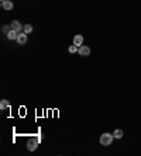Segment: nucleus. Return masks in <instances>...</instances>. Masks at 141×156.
<instances>
[{
    "label": "nucleus",
    "mask_w": 141,
    "mask_h": 156,
    "mask_svg": "<svg viewBox=\"0 0 141 156\" xmlns=\"http://www.w3.org/2000/svg\"><path fill=\"white\" fill-rule=\"evenodd\" d=\"M113 139H114V136H113V134H109V132H104V134H102L100 135V144L103 146H110L112 145V142H113Z\"/></svg>",
    "instance_id": "nucleus-1"
},
{
    "label": "nucleus",
    "mask_w": 141,
    "mask_h": 156,
    "mask_svg": "<svg viewBox=\"0 0 141 156\" xmlns=\"http://www.w3.org/2000/svg\"><path fill=\"white\" fill-rule=\"evenodd\" d=\"M10 28H11V30H14L16 32H18V34H20V32H24V26H23L20 21H16V20L11 23Z\"/></svg>",
    "instance_id": "nucleus-2"
},
{
    "label": "nucleus",
    "mask_w": 141,
    "mask_h": 156,
    "mask_svg": "<svg viewBox=\"0 0 141 156\" xmlns=\"http://www.w3.org/2000/svg\"><path fill=\"white\" fill-rule=\"evenodd\" d=\"M78 54L81 55V56H89V55H90V48H89L87 45H82V47H79V49H78Z\"/></svg>",
    "instance_id": "nucleus-3"
},
{
    "label": "nucleus",
    "mask_w": 141,
    "mask_h": 156,
    "mask_svg": "<svg viewBox=\"0 0 141 156\" xmlns=\"http://www.w3.org/2000/svg\"><path fill=\"white\" fill-rule=\"evenodd\" d=\"M38 144H40V141L38 139H30L27 142V148H28V151H35V149H37L38 148Z\"/></svg>",
    "instance_id": "nucleus-4"
},
{
    "label": "nucleus",
    "mask_w": 141,
    "mask_h": 156,
    "mask_svg": "<svg viewBox=\"0 0 141 156\" xmlns=\"http://www.w3.org/2000/svg\"><path fill=\"white\" fill-rule=\"evenodd\" d=\"M16 41L18 42V45H24V44L27 42V34H26V32H20Z\"/></svg>",
    "instance_id": "nucleus-5"
},
{
    "label": "nucleus",
    "mask_w": 141,
    "mask_h": 156,
    "mask_svg": "<svg viewBox=\"0 0 141 156\" xmlns=\"http://www.w3.org/2000/svg\"><path fill=\"white\" fill-rule=\"evenodd\" d=\"M82 44H83V37H82L81 34H76L75 37H73V45L82 47Z\"/></svg>",
    "instance_id": "nucleus-6"
},
{
    "label": "nucleus",
    "mask_w": 141,
    "mask_h": 156,
    "mask_svg": "<svg viewBox=\"0 0 141 156\" xmlns=\"http://www.w3.org/2000/svg\"><path fill=\"white\" fill-rule=\"evenodd\" d=\"M1 7H3L4 10H11V9L14 7V4H13V1H11V0H6V1L1 3Z\"/></svg>",
    "instance_id": "nucleus-7"
},
{
    "label": "nucleus",
    "mask_w": 141,
    "mask_h": 156,
    "mask_svg": "<svg viewBox=\"0 0 141 156\" xmlns=\"http://www.w3.org/2000/svg\"><path fill=\"white\" fill-rule=\"evenodd\" d=\"M17 37H18V32H16L14 30H11V28H10V31L7 32V38L13 41V39H17Z\"/></svg>",
    "instance_id": "nucleus-8"
},
{
    "label": "nucleus",
    "mask_w": 141,
    "mask_h": 156,
    "mask_svg": "<svg viewBox=\"0 0 141 156\" xmlns=\"http://www.w3.org/2000/svg\"><path fill=\"white\" fill-rule=\"evenodd\" d=\"M123 131H121V129H116V131H114L113 132V136H114V139H121V138H123Z\"/></svg>",
    "instance_id": "nucleus-9"
},
{
    "label": "nucleus",
    "mask_w": 141,
    "mask_h": 156,
    "mask_svg": "<svg viewBox=\"0 0 141 156\" xmlns=\"http://www.w3.org/2000/svg\"><path fill=\"white\" fill-rule=\"evenodd\" d=\"M6 108H9V101L7 100H1L0 101V110H6Z\"/></svg>",
    "instance_id": "nucleus-10"
},
{
    "label": "nucleus",
    "mask_w": 141,
    "mask_h": 156,
    "mask_svg": "<svg viewBox=\"0 0 141 156\" xmlns=\"http://www.w3.org/2000/svg\"><path fill=\"white\" fill-rule=\"evenodd\" d=\"M31 31H33V26H31V24H26V26H24V32H26V34H30Z\"/></svg>",
    "instance_id": "nucleus-11"
},
{
    "label": "nucleus",
    "mask_w": 141,
    "mask_h": 156,
    "mask_svg": "<svg viewBox=\"0 0 141 156\" xmlns=\"http://www.w3.org/2000/svg\"><path fill=\"white\" fill-rule=\"evenodd\" d=\"M78 49H79V47H76V45H70L68 51H69L70 54H75V52H78Z\"/></svg>",
    "instance_id": "nucleus-12"
},
{
    "label": "nucleus",
    "mask_w": 141,
    "mask_h": 156,
    "mask_svg": "<svg viewBox=\"0 0 141 156\" xmlns=\"http://www.w3.org/2000/svg\"><path fill=\"white\" fill-rule=\"evenodd\" d=\"M9 31H10L9 27H6V26H4V27H3V32H9Z\"/></svg>",
    "instance_id": "nucleus-13"
},
{
    "label": "nucleus",
    "mask_w": 141,
    "mask_h": 156,
    "mask_svg": "<svg viewBox=\"0 0 141 156\" xmlns=\"http://www.w3.org/2000/svg\"><path fill=\"white\" fill-rule=\"evenodd\" d=\"M3 1H6V0H1V3H3Z\"/></svg>",
    "instance_id": "nucleus-14"
}]
</instances>
